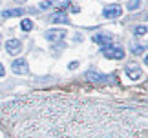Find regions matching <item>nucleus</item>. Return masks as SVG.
Masks as SVG:
<instances>
[{
	"label": "nucleus",
	"instance_id": "423d86ee",
	"mask_svg": "<svg viewBox=\"0 0 148 138\" xmlns=\"http://www.w3.org/2000/svg\"><path fill=\"white\" fill-rule=\"evenodd\" d=\"M11 69H13L15 74H27L29 73V67H27V62L24 58H16L13 64H11Z\"/></svg>",
	"mask_w": 148,
	"mask_h": 138
},
{
	"label": "nucleus",
	"instance_id": "dca6fc26",
	"mask_svg": "<svg viewBox=\"0 0 148 138\" xmlns=\"http://www.w3.org/2000/svg\"><path fill=\"white\" fill-rule=\"evenodd\" d=\"M51 5H53V2H51V0H46V2L40 4V9H48V7H51Z\"/></svg>",
	"mask_w": 148,
	"mask_h": 138
},
{
	"label": "nucleus",
	"instance_id": "f3484780",
	"mask_svg": "<svg viewBox=\"0 0 148 138\" xmlns=\"http://www.w3.org/2000/svg\"><path fill=\"white\" fill-rule=\"evenodd\" d=\"M70 11H71V13H79V11H81V7H79V5H75V4H70Z\"/></svg>",
	"mask_w": 148,
	"mask_h": 138
},
{
	"label": "nucleus",
	"instance_id": "6e6552de",
	"mask_svg": "<svg viewBox=\"0 0 148 138\" xmlns=\"http://www.w3.org/2000/svg\"><path fill=\"white\" fill-rule=\"evenodd\" d=\"M141 73H143V71H141L139 64H128V66H126V74H128L130 80H139Z\"/></svg>",
	"mask_w": 148,
	"mask_h": 138
},
{
	"label": "nucleus",
	"instance_id": "ddd939ff",
	"mask_svg": "<svg viewBox=\"0 0 148 138\" xmlns=\"http://www.w3.org/2000/svg\"><path fill=\"white\" fill-rule=\"evenodd\" d=\"M139 7H141V0H130L128 5H126V9H130V11H135Z\"/></svg>",
	"mask_w": 148,
	"mask_h": 138
},
{
	"label": "nucleus",
	"instance_id": "a211bd4d",
	"mask_svg": "<svg viewBox=\"0 0 148 138\" xmlns=\"http://www.w3.org/2000/svg\"><path fill=\"white\" fill-rule=\"evenodd\" d=\"M77 66H79L77 62H71V64H70V69H77Z\"/></svg>",
	"mask_w": 148,
	"mask_h": 138
},
{
	"label": "nucleus",
	"instance_id": "f257e3e1",
	"mask_svg": "<svg viewBox=\"0 0 148 138\" xmlns=\"http://www.w3.org/2000/svg\"><path fill=\"white\" fill-rule=\"evenodd\" d=\"M13 138H146V111L62 95H31L0 109Z\"/></svg>",
	"mask_w": 148,
	"mask_h": 138
},
{
	"label": "nucleus",
	"instance_id": "7ed1b4c3",
	"mask_svg": "<svg viewBox=\"0 0 148 138\" xmlns=\"http://www.w3.org/2000/svg\"><path fill=\"white\" fill-rule=\"evenodd\" d=\"M5 51H8V55L16 56L22 51V42L18 38H9L8 42H5Z\"/></svg>",
	"mask_w": 148,
	"mask_h": 138
},
{
	"label": "nucleus",
	"instance_id": "2eb2a0df",
	"mask_svg": "<svg viewBox=\"0 0 148 138\" xmlns=\"http://www.w3.org/2000/svg\"><path fill=\"white\" fill-rule=\"evenodd\" d=\"M132 51H134L135 55H143L145 51H146V47H145V45H137V44H134V45H132Z\"/></svg>",
	"mask_w": 148,
	"mask_h": 138
},
{
	"label": "nucleus",
	"instance_id": "aec40b11",
	"mask_svg": "<svg viewBox=\"0 0 148 138\" xmlns=\"http://www.w3.org/2000/svg\"><path fill=\"white\" fill-rule=\"evenodd\" d=\"M16 2H26V0H16Z\"/></svg>",
	"mask_w": 148,
	"mask_h": 138
},
{
	"label": "nucleus",
	"instance_id": "f8f14e48",
	"mask_svg": "<svg viewBox=\"0 0 148 138\" xmlns=\"http://www.w3.org/2000/svg\"><path fill=\"white\" fill-rule=\"evenodd\" d=\"M20 29H22V31H31V29H33V22H31L29 18H22Z\"/></svg>",
	"mask_w": 148,
	"mask_h": 138
},
{
	"label": "nucleus",
	"instance_id": "9d476101",
	"mask_svg": "<svg viewBox=\"0 0 148 138\" xmlns=\"http://www.w3.org/2000/svg\"><path fill=\"white\" fill-rule=\"evenodd\" d=\"M93 42L99 44L101 47L104 49V47H110V45L113 44V38L112 37H106V34H95V37H93Z\"/></svg>",
	"mask_w": 148,
	"mask_h": 138
},
{
	"label": "nucleus",
	"instance_id": "6ab92c4d",
	"mask_svg": "<svg viewBox=\"0 0 148 138\" xmlns=\"http://www.w3.org/2000/svg\"><path fill=\"white\" fill-rule=\"evenodd\" d=\"M4 73H5V69H4V66L0 64V76H4Z\"/></svg>",
	"mask_w": 148,
	"mask_h": 138
},
{
	"label": "nucleus",
	"instance_id": "20e7f679",
	"mask_svg": "<svg viewBox=\"0 0 148 138\" xmlns=\"http://www.w3.org/2000/svg\"><path fill=\"white\" fill-rule=\"evenodd\" d=\"M46 38L51 44H59L66 38V29H48L46 31Z\"/></svg>",
	"mask_w": 148,
	"mask_h": 138
},
{
	"label": "nucleus",
	"instance_id": "4468645a",
	"mask_svg": "<svg viewBox=\"0 0 148 138\" xmlns=\"http://www.w3.org/2000/svg\"><path fill=\"white\" fill-rule=\"evenodd\" d=\"M134 34H135V37H145V34H146V26H137L134 29Z\"/></svg>",
	"mask_w": 148,
	"mask_h": 138
},
{
	"label": "nucleus",
	"instance_id": "f03ea898",
	"mask_svg": "<svg viewBox=\"0 0 148 138\" xmlns=\"http://www.w3.org/2000/svg\"><path fill=\"white\" fill-rule=\"evenodd\" d=\"M123 15V7L119 4H112V5H106L104 9H102V16L104 18H119V16Z\"/></svg>",
	"mask_w": 148,
	"mask_h": 138
},
{
	"label": "nucleus",
	"instance_id": "0eeeda50",
	"mask_svg": "<svg viewBox=\"0 0 148 138\" xmlns=\"http://www.w3.org/2000/svg\"><path fill=\"white\" fill-rule=\"evenodd\" d=\"M86 80L88 82H93V84H104V82H108V76L93 71V69H90V71L86 73Z\"/></svg>",
	"mask_w": 148,
	"mask_h": 138
},
{
	"label": "nucleus",
	"instance_id": "39448f33",
	"mask_svg": "<svg viewBox=\"0 0 148 138\" xmlns=\"http://www.w3.org/2000/svg\"><path fill=\"white\" fill-rule=\"evenodd\" d=\"M102 53H104L106 58H112V60H123L124 58V51L121 47H104L102 49Z\"/></svg>",
	"mask_w": 148,
	"mask_h": 138
},
{
	"label": "nucleus",
	"instance_id": "1a4fd4ad",
	"mask_svg": "<svg viewBox=\"0 0 148 138\" xmlns=\"http://www.w3.org/2000/svg\"><path fill=\"white\" fill-rule=\"evenodd\" d=\"M51 22H55V24H70V18H68L64 9H59L51 15Z\"/></svg>",
	"mask_w": 148,
	"mask_h": 138
},
{
	"label": "nucleus",
	"instance_id": "9b49d317",
	"mask_svg": "<svg viewBox=\"0 0 148 138\" xmlns=\"http://www.w3.org/2000/svg\"><path fill=\"white\" fill-rule=\"evenodd\" d=\"M27 9H8V11H2L0 16L2 18H15V16H24Z\"/></svg>",
	"mask_w": 148,
	"mask_h": 138
}]
</instances>
